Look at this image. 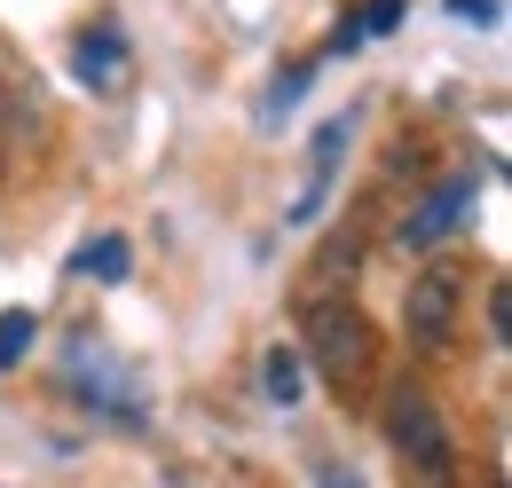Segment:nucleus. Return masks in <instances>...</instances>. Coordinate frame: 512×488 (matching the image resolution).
<instances>
[{
	"label": "nucleus",
	"instance_id": "1",
	"mask_svg": "<svg viewBox=\"0 0 512 488\" xmlns=\"http://www.w3.org/2000/svg\"><path fill=\"white\" fill-rule=\"evenodd\" d=\"M300 355L339 402H363L379 386V331L355 307V292H300Z\"/></svg>",
	"mask_w": 512,
	"mask_h": 488
},
{
	"label": "nucleus",
	"instance_id": "2",
	"mask_svg": "<svg viewBox=\"0 0 512 488\" xmlns=\"http://www.w3.org/2000/svg\"><path fill=\"white\" fill-rule=\"evenodd\" d=\"M379 426H386V449H394V465H402V481H410V488H457V481H465V441H457L449 410L418 386V378L386 386Z\"/></svg>",
	"mask_w": 512,
	"mask_h": 488
},
{
	"label": "nucleus",
	"instance_id": "3",
	"mask_svg": "<svg viewBox=\"0 0 512 488\" xmlns=\"http://www.w3.org/2000/svg\"><path fill=\"white\" fill-rule=\"evenodd\" d=\"M457 331H465V268L442 252V260L410 268V284H402V339L418 355H449Z\"/></svg>",
	"mask_w": 512,
	"mask_h": 488
},
{
	"label": "nucleus",
	"instance_id": "4",
	"mask_svg": "<svg viewBox=\"0 0 512 488\" xmlns=\"http://www.w3.org/2000/svg\"><path fill=\"white\" fill-rule=\"evenodd\" d=\"M473 205V174H442V182L426 189V205L402 221V252H426V244H442L457 229V213Z\"/></svg>",
	"mask_w": 512,
	"mask_h": 488
},
{
	"label": "nucleus",
	"instance_id": "5",
	"mask_svg": "<svg viewBox=\"0 0 512 488\" xmlns=\"http://www.w3.org/2000/svg\"><path fill=\"white\" fill-rule=\"evenodd\" d=\"M347 142H355V119H331L316 134V150H308V189H300L292 221H316V205H323V189H331V174H339V158H347Z\"/></svg>",
	"mask_w": 512,
	"mask_h": 488
},
{
	"label": "nucleus",
	"instance_id": "6",
	"mask_svg": "<svg viewBox=\"0 0 512 488\" xmlns=\"http://www.w3.org/2000/svg\"><path fill=\"white\" fill-rule=\"evenodd\" d=\"M32 126H40V111L24 103V87H16V71L0 63V182L16 174V158H24V142H32Z\"/></svg>",
	"mask_w": 512,
	"mask_h": 488
},
{
	"label": "nucleus",
	"instance_id": "7",
	"mask_svg": "<svg viewBox=\"0 0 512 488\" xmlns=\"http://www.w3.org/2000/svg\"><path fill=\"white\" fill-rule=\"evenodd\" d=\"M79 79H87L95 95H119V87H127V40H119L111 24L79 40Z\"/></svg>",
	"mask_w": 512,
	"mask_h": 488
},
{
	"label": "nucleus",
	"instance_id": "8",
	"mask_svg": "<svg viewBox=\"0 0 512 488\" xmlns=\"http://www.w3.org/2000/svg\"><path fill=\"white\" fill-rule=\"evenodd\" d=\"M260 386H268V402H300V355L292 347H268V363H260Z\"/></svg>",
	"mask_w": 512,
	"mask_h": 488
},
{
	"label": "nucleus",
	"instance_id": "9",
	"mask_svg": "<svg viewBox=\"0 0 512 488\" xmlns=\"http://www.w3.org/2000/svg\"><path fill=\"white\" fill-rule=\"evenodd\" d=\"M79 268L103 276V284H119V276H127V237H95L87 252H79Z\"/></svg>",
	"mask_w": 512,
	"mask_h": 488
},
{
	"label": "nucleus",
	"instance_id": "10",
	"mask_svg": "<svg viewBox=\"0 0 512 488\" xmlns=\"http://www.w3.org/2000/svg\"><path fill=\"white\" fill-rule=\"evenodd\" d=\"M24 347H32V307H8L0 315V370L24 363Z\"/></svg>",
	"mask_w": 512,
	"mask_h": 488
},
{
	"label": "nucleus",
	"instance_id": "11",
	"mask_svg": "<svg viewBox=\"0 0 512 488\" xmlns=\"http://www.w3.org/2000/svg\"><path fill=\"white\" fill-rule=\"evenodd\" d=\"M489 339H497V347L512 339V292L505 284H489Z\"/></svg>",
	"mask_w": 512,
	"mask_h": 488
},
{
	"label": "nucleus",
	"instance_id": "12",
	"mask_svg": "<svg viewBox=\"0 0 512 488\" xmlns=\"http://www.w3.org/2000/svg\"><path fill=\"white\" fill-rule=\"evenodd\" d=\"M316 488H363L355 473H339V465H316Z\"/></svg>",
	"mask_w": 512,
	"mask_h": 488
}]
</instances>
